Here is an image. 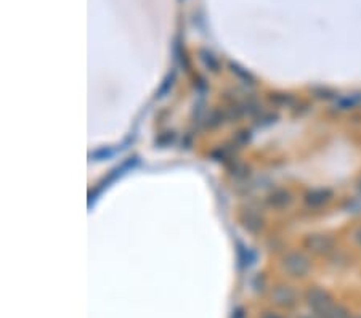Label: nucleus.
I'll return each instance as SVG.
<instances>
[{
    "label": "nucleus",
    "instance_id": "3",
    "mask_svg": "<svg viewBox=\"0 0 361 318\" xmlns=\"http://www.w3.org/2000/svg\"><path fill=\"white\" fill-rule=\"evenodd\" d=\"M357 238H358V241H360V245H361V230L357 233Z\"/></svg>",
    "mask_w": 361,
    "mask_h": 318
},
{
    "label": "nucleus",
    "instance_id": "2",
    "mask_svg": "<svg viewBox=\"0 0 361 318\" xmlns=\"http://www.w3.org/2000/svg\"><path fill=\"white\" fill-rule=\"evenodd\" d=\"M310 201H312V202H316V204H323V202L326 201V193H324V192L312 193V195H310Z\"/></svg>",
    "mask_w": 361,
    "mask_h": 318
},
{
    "label": "nucleus",
    "instance_id": "1",
    "mask_svg": "<svg viewBox=\"0 0 361 318\" xmlns=\"http://www.w3.org/2000/svg\"><path fill=\"white\" fill-rule=\"evenodd\" d=\"M286 265H288V269L292 271V273H295V275H302L307 270V267H308L307 260L302 257V256H292V257H289Z\"/></svg>",
    "mask_w": 361,
    "mask_h": 318
}]
</instances>
